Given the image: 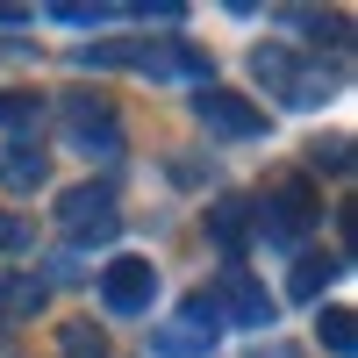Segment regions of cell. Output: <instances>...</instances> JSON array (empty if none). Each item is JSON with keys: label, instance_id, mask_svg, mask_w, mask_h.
Returning a JSON list of instances; mask_svg holds the SVG:
<instances>
[{"label": "cell", "instance_id": "obj_1", "mask_svg": "<svg viewBox=\"0 0 358 358\" xmlns=\"http://www.w3.org/2000/svg\"><path fill=\"white\" fill-rule=\"evenodd\" d=\"M72 65L86 72H143V79H165V86H215V65L208 50H194L187 36H151V43H86L72 50Z\"/></svg>", "mask_w": 358, "mask_h": 358}, {"label": "cell", "instance_id": "obj_2", "mask_svg": "<svg viewBox=\"0 0 358 358\" xmlns=\"http://www.w3.org/2000/svg\"><path fill=\"white\" fill-rule=\"evenodd\" d=\"M251 72H258V86H273L287 108H322L337 94V79H344V65H301V57L280 50V43H258L251 50Z\"/></svg>", "mask_w": 358, "mask_h": 358}, {"label": "cell", "instance_id": "obj_3", "mask_svg": "<svg viewBox=\"0 0 358 358\" xmlns=\"http://www.w3.org/2000/svg\"><path fill=\"white\" fill-rule=\"evenodd\" d=\"M57 129H65V143L79 158H122V122H115V108L101 94H65V108H57Z\"/></svg>", "mask_w": 358, "mask_h": 358}, {"label": "cell", "instance_id": "obj_4", "mask_svg": "<svg viewBox=\"0 0 358 358\" xmlns=\"http://www.w3.org/2000/svg\"><path fill=\"white\" fill-rule=\"evenodd\" d=\"M215 337H222L215 301H208V294H187L165 330H151V351H158V358H208V351H215Z\"/></svg>", "mask_w": 358, "mask_h": 358}, {"label": "cell", "instance_id": "obj_5", "mask_svg": "<svg viewBox=\"0 0 358 358\" xmlns=\"http://www.w3.org/2000/svg\"><path fill=\"white\" fill-rule=\"evenodd\" d=\"M57 229H65L72 244H108V236L122 229V208H115L108 187H72L57 201Z\"/></svg>", "mask_w": 358, "mask_h": 358}, {"label": "cell", "instance_id": "obj_6", "mask_svg": "<svg viewBox=\"0 0 358 358\" xmlns=\"http://www.w3.org/2000/svg\"><path fill=\"white\" fill-rule=\"evenodd\" d=\"M251 215H258V229L273 236V244H301L308 236V222H315V201H308V187L301 179H280L265 201H251Z\"/></svg>", "mask_w": 358, "mask_h": 358}, {"label": "cell", "instance_id": "obj_7", "mask_svg": "<svg viewBox=\"0 0 358 358\" xmlns=\"http://www.w3.org/2000/svg\"><path fill=\"white\" fill-rule=\"evenodd\" d=\"M194 115L208 122V136H229V143H251V136H265V108L236 101L229 86H201V94H194Z\"/></svg>", "mask_w": 358, "mask_h": 358}, {"label": "cell", "instance_id": "obj_8", "mask_svg": "<svg viewBox=\"0 0 358 358\" xmlns=\"http://www.w3.org/2000/svg\"><path fill=\"white\" fill-rule=\"evenodd\" d=\"M151 294H158L151 258H108V273H101V301H108V315H151Z\"/></svg>", "mask_w": 358, "mask_h": 358}, {"label": "cell", "instance_id": "obj_9", "mask_svg": "<svg viewBox=\"0 0 358 358\" xmlns=\"http://www.w3.org/2000/svg\"><path fill=\"white\" fill-rule=\"evenodd\" d=\"M208 301H215V315H229V322H244V330H265V322H273V294H265L244 265H229L222 273V287L208 294Z\"/></svg>", "mask_w": 358, "mask_h": 358}, {"label": "cell", "instance_id": "obj_10", "mask_svg": "<svg viewBox=\"0 0 358 358\" xmlns=\"http://www.w3.org/2000/svg\"><path fill=\"white\" fill-rule=\"evenodd\" d=\"M43 179H50L43 143H8V151H0V187H8V194H36Z\"/></svg>", "mask_w": 358, "mask_h": 358}, {"label": "cell", "instance_id": "obj_11", "mask_svg": "<svg viewBox=\"0 0 358 358\" xmlns=\"http://www.w3.org/2000/svg\"><path fill=\"white\" fill-rule=\"evenodd\" d=\"M208 229H215V244H222V258L236 265V258H244V244H251V201H215V208H208Z\"/></svg>", "mask_w": 358, "mask_h": 358}, {"label": "cell", "instance_id": "obj_12", "mask_svg": "<svg viewBox=\"0 0 358 358\" xmlns=\"http://www.w3.org/2000/svg\"><path fill=\"white\" fill-rule=\"evenodd\" d=\"M43 301H50V280H36V273H8V280H0V322L43 315Z\"/></svg>", "mask_w": 358, "mask_h": 358}, {"label": "cell", "instance_id": "obj_13", "mask_svg": "<svg viewBox=\"0 0 358 358\" xmlns=\"http://www.w3.org/2000/svg\"><path fill=\"white\" fill-rule=\"evenodd\" d=\"M337 273H344V258H337V251H301V265H294L287 294H294V301H322V287H330Z\"/></svg>", "mask_w": 358, "mask_h": 358}, {"label": "cell", "instance_id": "obj_14", "mask_svg": "<svg viewBox=\"0 0 358 358\" xmlns=\"http://www.w3.org/2000/svg\"><path fill=\"white\" fill-rule=\"evenodd\" d=\"M57 351H65V358H108V330H94V322H65V330H57Z\"/></svg>", "mask_w": 358, "mask_h": 358}, {"label": "cell", "instance_id": "obj_15", "mask_svg": "<svg viewBox=\"0 0 358 358\" xmlns=\"http://www.w3.org/2000/svg\"><path fill=\"white\" fill-rule=\"evenodd\" d=\"M0 122L15 129V143H36V122H43V108H36V101H22V94H0Z\"/></svg>", "mask_w": 358, "mask_h": 358}, {"label": "cell", "instance_id": "obj_16", "mask_svg": "<svg viewBox=\"0 0 358 358\" xmlns=\"http://www.w3.org/2000/svg\"><path fill=\"white\" fill-rule=\"evenodd\" d=\"M322 344H330L337 358L358 351V330H351V308H322Z\"/></svg>", "mask_w": 358, "mask_h": 358}, {"label": "cell", "instance_id": "obj_17", "mask_svg": "<svg viewBox=\"0 0 358 358\" xmlns=\"http://www.w3.org/2000/svg\"><path fill=\"white\" fill-rule=\"evenodd\" d=\"M29 236H36V229H29L22 215H8V208H0V251H29Z\"/></svg>", "mask_w": 358, "mask_h": 358}, {"label": "cell", "instance_id": "obj_18", "mask_svg": "<svg viewBox=\"0 0 358 358\" xmlns=\"http://www.w3.org/2000/svg\"><path fill=\"white\" fill-rule=\"evenodd\" d=\"M258 358H301V351H294V344H273V351H258Z\"/></svg>", "mask_w": 358, "mask_h": 358}]
</instances>
